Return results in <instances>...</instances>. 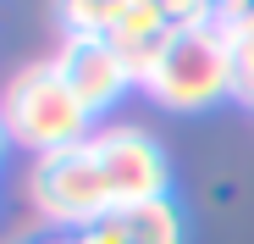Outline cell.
<instances>
[{
  "label": "cell",
  "instance_id": "6da1fadb",
  "mask_svg": "<svg viewBox=\"0 0 254 244\" xmlns=\"http://www.w3.org/2000/svg\"><path fill=\"white\" fill-rule=\"evenodd\" d=\"M0 117H6V133L11 144L33 150V155H50V150H66V144H83L94 139L89 133V106L77 100V89L66 84V72L56 61H33L22 67L11 84H6V106H0Z\"/></svg>",
  "mask_w": 254,
  "mask_h": 244
},
{
  "label": "cell",
  "instance_id": "7a4b0ae2",
  "mask_svg": "<svg viewBox=\"0 0 254 244\" xmlns=\"http://www.w3.org/2000/svg\"><path fill=\"white\" fill-rule=\"evenodd\" d=\"M28 206L56 222V228H94L105 217H116V200H111V183H105V167L94 144H66V150H50V155H33L28 167Z\"/></svg>",
  "mask_w": 254,
  "mask_h": 244
},
{
  "label": "cell",
  "instance_id": "3957f363",
  "mask_svg": "<svg viewBox=\"0 0 254 244\" xmlns=\"http://www.w3.org/2000/svg\"><path fill=\"white\" fill-rule=\"evenodd\" d=\"M149 95L166 111H204L221 95H238V56L227 45V33L216 22H193L172 33V50H166L160 72Z\"/></svg>",
  "mask_w": 254,
  "mask_h": 244
},
{
  "label": "cell",
  "instance_id": "277c9868",
  "mask_svg": "<svg viewBox=\"0 0 254 244\" xmlns=\"http://www.w3.org/2000/svg\"><path fill=\"white\" fill-rule=\"evenodd\" d=\"M94 155L105 167V183H111V200L116 211H133V206H149V200H166L172 189V167H166V150L144 133V128H100L94 139Z\"/></svg>",
  "mask_w": 254,
  "mask_h": 244
},
{
  "label": "cell",
  "instance_id": "5b68a950",
  "mask_svg": "<svg viewBox=\"0 0 254 244\" xmlns=\"http://www.w3.org/2000/svg\"><path fill=\"white\" fill-rule=\"evenodd\" d=\"M56 67L66 72V84L77 89V100L89 111H111L122 100V89L133 84V78H127V61H122V50L111 39H66Z\"/></svg>",
  "mask_w": 254,
  "mask_h": 244
},
{
  "label": "cell",
  "instance_id": "8992f818",
  "mask_svg": "<svg viewBox=\"0 0 254 244\" xmlns=\"http://www.w3.org/2000/svg\"><path fill=\"white\" fill-rule=\"evenodd\" d=\"M116 217H122L127 244H183V217H177L172 200H149V206L116 211Z\"/></svg>",
  "mask_w": 254,
  "mask_h": 244
},
{
  "label": "cell",
  "instance_id": "52a82bcc",
  "mask_svg": "<svg viewBox=\"0 0 254 244\" xmlns=\"http://www.w3.org/2000/svg\"><path fill=\"white\" fill-rule=\"evenodd\" d=\"M166 28H177V22L160 11V0H116V17H111V33H105V39L122 50V45L155 39V33H166Z\"/></svg>",
  "mask_w": 254,
  "mask_h": 244
},
{
  "label": "cell",
  "instance_id": "ba28073f",
  "mask_svg": "<svg viewBox=\"0 0 254 244\" xmlns=\"http://www.w3.org/2000/svg\"><path fill=\"white\" fill-rule=\"evenodd\" d=\"M56 17H61L66 39H105L111 17H116V0H56Z\"/></svg>",
  "mask_w": 254,
  "mask_h": 244
},
{
  "label": "cell",
  "instance_id": "9c48e42d",
  "mask_svg": "<svg viewBox=\"0 0 254 244\" xmlns=\"http://www.w3.org/2000/svg\"><path fill=\"white\" fill-rule=\"evenodd\" d=\"M160 11L177 28H193V22H216V0H160Z\"/></svg>",
  "mask_w": 254,
  "mask_h": 244
},
{
  "label": "cell",
  "instance_id": "30bf717a",
  "mask_svg": "<svg viewBox=\"0 0 254 244\" xmlns=\"http://www.w3.org/2000/svg\"><path fill=\"white\" fill-rule=\"evenodd\" d=\"M72 244H127V233H122V217H105V222H94V228L72 233Z\"/></svg>",
  "mask_w": 254,
  "mask_h": 244
},
{
  "label": "cell",
  "instance_id": "8fae6325",
  "mask_svg": "<svg viewBox=\"0 0 254 244\" xmlns=\"http://www.w3.org/2000/svg\"><path fill=\"white\" fill-rule=\"evenodd\" d=\"M39 244H72V233H50V239H39Z\"/></svg>",
  "mask_w": 254,
  "mask_h": 244
}]
</instances>
